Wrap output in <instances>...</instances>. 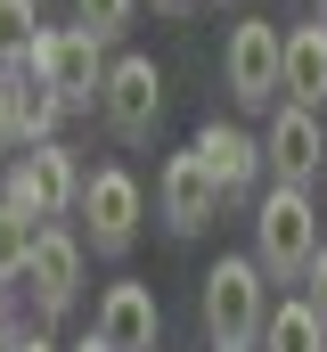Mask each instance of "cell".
<instances>
[{"label":"cell","mask_w":327,"mask_h":352,"mask_svg":"<svg viewBox=\"0 0 327 352\" xmlns=\"http://www.w3.org/2000/svg\"><path fill=\"white\" fill-rule=\"evenodd\" d=\"M156 205H164V230H180V238H196V230H213L221 221V180L205 173V156L188 148V156H172L164 164V180H156Z\"/></svg>","instance_id":"cell-9"},{"label":"cell","mask_w":327,"mask_h":352,"mask_svg":"<svg viewBox=\"0 0 327 352\" xmlns=\"http://www.w3.org/2000/svg\"><path fill=\"white\" fill-rule=\"evenodd\" d=\"M253 352H327V320L303 295H286V303H270V328H262Z\"/></svg>","instance_id":"cell-14"},{"label":"cell","mask_w":327,"mask_h":352,"mask_svg":"<svg viewBox=\"0 0 327 352\" xmlns=\"http://www.w3.org/2000/svg\"><path fill=\"white\" fill-rule=\"evenodd\" d=\"M196 311H205V336H213V352H253V344H262V328H270L262 263H253V254H221V263L205 270Z\"/></svg>","instance_id":"cell-1"},{"label":"cell","mask_w":327,"mask_h":352,"mask_svg":"<svg viewBox=\"0 0 327 352\" xmlns=\"http://www.w3.org/2000/svg\"><path fill=\"white\" fill-rule=\"evenodd\" d=\"M0 352H16V344H0Z\"/></svg>","instance_id":"cell-24"},{"label":"cell","mask_w":327,"mask_h":352,"mask_svg":"<svg viewBox=\"0 0 327 352\" xmlns=\"http://www.w3.org/2000/svg\"><path fill=\"white\" fill-rule=\"evenodd\" d=\"M139 180L123 173V164H106V173H90L82 188V221H90V254H131V238H139Z\"/></svg>","instance_id":"cell-8"},{"label":"cell","mask_w":327,"mask_h":352,"mask_svg":"<svg viewBox=\"0 0 327 352\" xmlns=\"http://www.w3.org/2000/svg\"><path fill=\"white\" fill-rule=\"evenodd\" d=\"M41 50V8L33 0H0V74H25Z\"/></svg>","instance_id":"cell-16"},{"label":"cell","mask_w":327,"mask_h":352,"mask_svg":"<svg viewBox=\"0 0 327 352\" xmlns=\"http://www.w3.org/2000/svg\"><path fill=\"white\" fill-rule=\"evenodd\" d=\"M16 287H25V303H33L41 320H66V311H74V295H82V238H74V230H58V221H49V230H41V246H33V263H25V278H16Z\"/></svg>","instance_id":"cell-7"},{"label":"cell","mask_w":327,"mask_h":352,"mask_svg":"<svg viewBox=\"0 0 327 352\" xmlns=\"http://www.w3.org/2000/svg\"><path fill=\"white\" fill-rule=\"evenodd\" d=\"M98 336L115 352H156V336H164L156 287H148V278H115V287L98 295Z\"/></svg>","instance_id":"cell-11"},{"label":"cell","mask_w":327,"mask_h":352,"mask_svg":"<svg viewBox=\"0 0 327 352\" xmlns=\"http://www.w3.org/2000/svg\"><path fill=\"white\" fill-rule=\"evenodd\" d=\"M188 148L205 156V173L221 180V197H245V188L262 180V164H270V156H262V140H253V131H238V123H205Z\"/></svg>","instance_id":"cell-12"},{"label":"cell","mask_w":327,"mask_h":352,"mask_svg":"<svg viewBox=\"0 0 327 352\" xmlns=\"http://www.w3.org/2000/svg\"><path fill=\"white\" fill-rule=\"evenodd\" d=\"M33 246H41V221H33V213H16V205H0V278H8V287L25 278Z\"/></svg>","instance_id":"cell-17"},{"label":"cell","mask_w":327,"mask_h":352,"mask_svg":"<svg viewBox=\"0 0 327 352\" xmlns=\"http://www.w3.org/2000/svg\"><path fill=\"white\" fill-rule=\"evenodd\" d=\"M74 352H115V344H106V336H98V328H90V336H82V344Z\"/></svg>","instance_id":"cell-21"},{"label":"cell","mask_w":327,"mask_h":352,"mask_svg":"<svg viewBox=\"0 0 327 352\" xmlns=\"http://www.w3.org/2000/svg\"><path fill=\"white\" fill-rule=\"evenodd\" d=\"M8 148H25V140H16V74H0V156H8Z\"/></svg>","instance_id":"cell-19"},{"label":"cell","mask_w":327,"mask_h":352,"mask_svg":"<svg viewBox=\"0 0 327 352\" xmlns=\"http://www.w3.org/2000/svg\"><path fill=\"white\" fill-rule=\"evenodd\" d=\"M58 123H66V98L41 82V74H16V140L25 148H49Z\"/></svg>","instance_id":"cell-15"},{"label":"cell","mask_w":327,"mask_h":352,"mask_svg":"<svg viewBox=\"0 0 327 352\" xmlns=\"http://www.w3.org/2000/svg\"><path fill=\"white\" fill-rule=\"evenodd\" d=\"M327 221L311 213V197L303 188H270L262 205H253V263H262V278H303V270L319 263V238Z\"/></svg>","instance_id":"cell-2"},{"label":"cell","mask_w":327,"mask_h":352,"mask_svg":"<svg viewBox=\"0 0 327 352\" xmlns=\"http://www.w3.org/2000/svg\"><path fill=\"white\" fill-rule=\"evenodd\" d=\"M106 66H115V58L98 50L90 25H58V33H41V50H33L25 74H41V82L66 98V115H74V107H90V98L106 90Z\"/></svg>","instance_id":"cell-5"},{"label":"cell","mask_w":327,"mask_h":352,"mask_svg":"<svg viewBox=\"0 0 327 352\" xmlns=\"http://www.w3.org/2000/svg\"><path fill=\"white\" fill-rule=\"evenodd\" d=\"M98 115H106V131L115 140H156L164 123V66L148 58V50H123L115 66H106V90H98Z\"/></svg>","instance_id":"cell-4"},{"label":"cell","mask_w":327,"mask_h":352,"mask_svg":"<svg viewBox=\"0 0 327 352\" xmlns=\"http://www.w3.org/2000/svg\"><path fill=\"white\" fill-rule=\"evenodd\" d=\"M221 74H229V98L238 107H270L286 90V33L270 16H238V33L221 50Z\"/></svg>","instance_id":"cell-6"},{"label":"cell","mask_w":327,"mask_h":352,"mask_svg":"<svg viewBox=\"0 0 327 352\" xmlns=\"http://www.w3.org/2000/svg\"><path fill=\"white\" fill-rule=\"evenodd\" d=\"M156 8H172V16H180V8H196V0H156Z\"/></svg>","instance_id":"cell-23"},{"label":"cell","mask_w":327,"mask_h":352,"mask_svg":"<svg viewBox=\"0 0 327 352\" xmlns=\"http://www.w3.org/2000/svg\"><path fill=\"white\" fill-rule=\"evenodd\" d=\"M82 188H90V173L74 164V148H66V140H49V148H25V156L8 164L0 205H16V213H33V221L49 230V221L82 213Z\"/></svg>","instance_id":"cell-3"},{"label":"cell","mask_w":327,"mask_h":352,"mask_svg":"<svg viewBox=\"0 0 327 352\" xmlns=\"http://www.w3.org/2000/svg\"><path fill=\"white\" fill-rule=\"evenodd\" d=\"M303 287H311V295H303V303H311V311H319V320H327V246H319V263L303 270Z\"/></svg>","instance_id":"cell-20"},{"label":"cell","mask_w":327,"mask_h":352,"mask_svg":"<svg viewBox=\"0 0 327 352\" xmlns=\"http://www.w3.org/2000/svg\"><path fill=\"white\" fill-rule=\"evenodd\" d=\"M327 98V25L286 33V107H319Z\"/></svg>","instance_id":"cell-13"},{"label":"cell","mask_w":327,"mask_h":352,"mask_svg":"<svg viewBox=\"0 0 327 352\" xmlns=\"http://www.w3.org/2000/svg\"><path fill=\"white\" fill-rule=\"evenodd\" d=\"M262 156H270V173H278V188H303V180L327 164V131L311 107H278L270 115V131H262Z\"/></svg>","instance_id":"cell-10"},{"label":"cell","mask_w":327,"mask_h":352,"mask_svg":"<svg viewBox=\"0 0 327 352\" xmlns=\"http://www.w3.org/2000/svg\"><path fill=\"white\" fill-rule=\"evenodd\" d=\"M131 8H139V0H74V16L98 33V41H106V33H123V25H131Z\"/></svg>","instance_id":"cell-18"},{"label":"cell","mask_w":327,"mask_h":352,"mask_svg":"<svg viewBox=\"0 0 327 352\" xmlns=\"http://www.w3.org/2000/svg\"><path fill=\"white\" fill-rule=\"evenodd\" d=\"M16 352H58V344H49V336H25V344H16Z\"/></svg>","instance_id":"cell-22"}]
</instances>
